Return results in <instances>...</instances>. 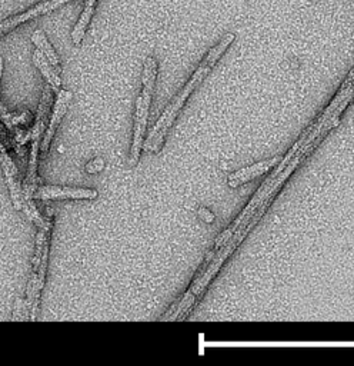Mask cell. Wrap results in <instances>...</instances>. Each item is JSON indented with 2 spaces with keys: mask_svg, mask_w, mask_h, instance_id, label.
<instances>
[{
  "mask_svg": "<svg viewBox=\"0 0 354 366\" xmlns=\"http://www.w3.org/2000/svg\"><path fill=\"white\" fill-rule=\"evenodd\" d=\"M234 40V35L233 33H227L222 37V40H219V43L216 46H213L209 51V53L204 56V59L202 60V63L199 64V67L195 71V73L192 75V78L187 80V83L182 87V90L179 94L172 99V102L169 103V106L164 109L163 114L160 116V119L157 121L154 129L152 130L149 139L145 145V149L148 152H153L157 153L164 142V137H166L169 129L172 128L173 122L176 121L177 114L180 113L182 107L184 106V103L187 102V99L191 98V95L193 94V90L203 82V79L209 75V72L213 69V66L216 64V62L222 58V55L227 51L229 46L231 44V42Z\"/></svg>",
  "mask_w": 354,
  "mask_h": 366,
  "instance_id": "1",
  "label": "cell"
},
{
  "mask_svg": "<svg viewBox=\"0 0 354 366\" xmlns=\"http://www.w3.org/2000/svg\"><path fill=\"white\" fill-rule=\"evenodd\" d=\"M157 78V62L154 58L149 56L145 60L143 75H141V90L136 102V113H134V129H133V143L130 149L129 164L130 166L137 165L141 148H143L145 133L148 128L149 119V109L153 98V90Z\"/></svg>",
  "mask_w": 354,
  "mask_h": 366,
  "instance_id": "2",
  "label": "cell"
},
{
  "mask_svg": "<svg viewBox=\"0 0 354 366\" xmlns=\"http://www.w3.org/2000/svg\"><path fill=\"white\" fill-rule=\"evenodd\" d=\"M53 102V89L51 86H44L43 89V96L36 113V121L33 125L32 132V150H30V160H29V168H28V176L25 180V198L26 202H30L33 199L35 191H36V180H37V156L42 145V137L44 132L46 118L47 112H49Z\"/></svg>",
  "mask_w": 354,
  "mask_h": 366,
  "instance_id": "3",
  "label": "cell"
},
{
  "mask_svg": "<svg viewBox=\"0 0 354 366\" xmlns=\"http://www.w3.org/2000/svg\"><path fill=\"white\" fill-rule=\"evenodd\" d=\"M0 165L3 168V173L8 182V186L12 195V200L15 208L17 211H25L26 209V198L23 195L21 186H20V182H19V173L17 169L13 164L12 157L9 156L3 142H2V137H0Z\"/></svg>",
  "mask_w": 354,
  "mask_h": 366,
  "instance_id": "4",
  "label": "cell"
},
{
  "mask_svg": "<svg viewBox=\"0 0 354 366\" xmlns=\"http://www.w3.org/2000/svg\"><path fill=\"white\" fill-rule=\"evenodd\" d=\"M98 192L85 188H69V186H39L35 191L33 199L42 200H63V199H96Z\"/></svg>",
  "mask_w": 354,
  "mask_h": 366,
  "instance_id": "5",
  "label": "cell"
},
{
  "mask_svg": "<svg viewBox=\"0 0 354 366\" xmlns=\"http://www.w3.org/2000/svg\"><path fill=\"white\" fill-rule=\"evenodd\" d=\"M70 101H72V94H70V92H67V90H59L57 92V99H56L55 109H53V113H52V116H51V122H49V126H47V129L44 132L43 141H42V145H40V150H42L43 155H46L47 152H49L53 136H55L60 122L63 121V116H64V113H66V110L69 107Z\"/></svg>",
  "mask_w": 354,
  "mask_h": 366,
  "instance_id": "6",
  "label": "cell"
},
{
  "mask_svg": "<svg viewBox=\"0 0 354 366\" xmlns=\"http://www.w3.org/2000/svg\"><path fill=\"white\" fill-rule=\"evenodd\" d=\"M55 9H56V6H55V3L52 2V0H44V2L36 5L35 8L26 10V12H23V13L16 15V16H12V17L3 20V21H0V37L8 35L9 32L16 29L17 26H20L21 23H25V21H29V20H32L35 17L51 13Z\"/></svg>",
  "mask_w": 354,
  "mask_h": 366,
  "instance_id": "7",
  "label": "cell"
},
{
  "mask_svg": "<svg viewBox=\"0 0 354 366\" xmlns=\"http://www.w3.org/2000/svg\"><path fill=\"white\" fill-rule=\"evenodd\" d=\"M278 157L276 159H272V160H265V162H260V164H256L253 166H249L246 169H242V171H238L234 172L233 175L229 176V185L231 188H238L239 185H242V183L245 182H249L251 180L253 177L262 175L265 172H267L273 165H276L278 162Z\"/></svg>",
  "mask_w": 354,
  "mask_h": 366,
  "instance_id": "8",
  "label": "cell"
},
{
  "mask_svg": "<svg viewBox=\"0 0 354 366\" xmlns=\"http://www.w3.org/2000/svg\"><path fill=\"white\" fill-rule=\"evenodd\" d=\"M33 63L36 64V67L40 71V73L43 75V78L46 79V82L49 83V86L53 89V92H59L62 87V80L57 75L56 69L51 64V62L46 59V56L36 49L33 52Z\"/></svg>",
  "mask_w": 354,
  "mask_h": 366,
  "instance_id": "9",
  "label": "cell"
},
{
  "mask_svg": "<svg viewBox=\"0 0 354 366\" xmlns=\"http://www.w3.org/2000/svg\"><path fill=\"white\" fill-rule=\"evenodd\" d=\"M32 42L35 43L36 48L46 56V59L51 62V64L56 69V71L60 72V59H59L57 53L55 52V49H53V46L51 44V42L47 40L44 32L43 31L33 32Z\"/></svg>",
  "mask_w": 354,
  "mask_h": 366,
  "instance_id": "10",
  "label": "cell"
},
{
  "mask_svg": "<svg viewBox=\"0 0 354 366\" xmlns=\"http://www.w3.org/2000/svg\"><path fill=\"white\" fill-rule=\"evenodd\" d=\"M93 12H94V6H86L85 5V9H83V12H82V15H80V17H79V20L76 23V26H75V29L72 32V42L76 46H79L82 43L83 37H85L86 29H87L89 23H90V20L93 17Z\"/></svg>",
  "mask_w": 354,
  "mask_h": 366,
  "instance_id": "11",
  "label": "cell"
},
{
  "mask_svg": "<svg viewBox=\"0 0 354 366\" xmlns=\"http://www.w3.org/2000/svg\"><path fill=\"white\" fill-rule=\"evenodd\" d=\"M103 168H105V160L98 157V159H94V160H91V162L87 164L86 172L87 173H98V172H102Z\"/></svg>",
  "mask_w": 354,
  "mask_h": 366,
  "instance_id": "12",
  "label": "cell"
},
{
  "mask_svg": "<svg viewBox=\"0 0 354 366\" xmlns=\"http://www.w3.org/2000/svg\"><path fill=\"white\" fill-rule=\"evenodd\" d=\"M0 116H2L3 119H5V122L9 125V126H12L13 123H12V121L13 122H16L17 121V118H15L13 116V114H10L6 109H5V106L2 105V103H0Z\"/></svg>",
  "mask_w": 354,
  "mask_h": 366,
  "instance_id": "13",
  "label": "cell"
},
{
  "mask_svg": "<svg viewBox=\"0 0 354 366\" xmlns=\"http://www.w3.org/2000/svg\"><path fill=\"white\" fill-rule=\"evenodd\" d=\"M52 2L55 3V6L57 9V8H60V6H63V5L69 3V2H72V0H52Z\"/></svg>",
  "mask_w": 354,
  "mask_h": 366,
  "instance_id": "14",
  "label": "cell"
},
{
  "mask_svg": "<svg viewBox=\"0 0 354 366\" xmlns=\"http://www.w3.org/2000/svg\"><path fill=\"white\" fill-rule=\"evenodd\" d=\"M2 73H3V59L0 58V80H2Z\"/></svg>",
  "mask_w": 354,
  "mask_h": 366,
  "instance_id": "15",
  "label": "cell"
},
{
  "mask_svg": "<svg viewBox=\"0 0 354 366\" xmlns=\"http://www.w3.org/2000/svg\"><path fill=\"white\" fill-rule=\"evenodd\" d=\"M98 0H86V6H94L96 5Z\"/></svg>",
  "mask_w": 354,
  "mask_h": 366,
  "instance_id": "16",
  "label": "cell"
}]
</instances>
